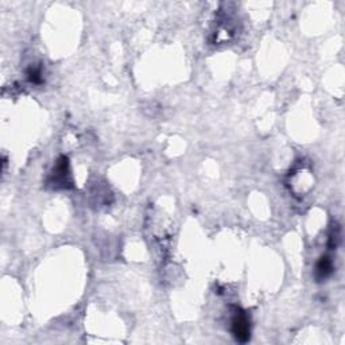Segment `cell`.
<instances>
[{"mask_svg":"<svg viewBox=\"0 0 345 345\" xmlns=\"http://www.w3.org/2000/svg\"><path fill=\"white\" fill-rule=\"evenodd\" d=\"M235 316L232 318V326L231 330L234 333L235 338L240 342H247L251 337V328H250V320L246 312H243L242 309H235Z\"/></svg>","mask_w":345,"mask_h":345,"instance_id":"obj_1","label":"cell"},{"mask_svg":"<svg viewBox=\"0 0 345 345\" xmlns=\"http://www.w3.org/2000/svg\"><path fill=\"white\" fill-rule=\"evenodd\" d=\"M332 270H333L332 260H330L328 256H322V258L320 259V262L317 263V267H316L317 279L320 280V282L321 280L326 279V278L332 274Z\"/></svg>","mask_w":345,"mask_h":345,"instance_id":"obj_2","label":"cell"},{"mask_svg":"<svg viewBox=\"0 0 345 345\" xmlns=\"http://www.w3.org/2000/svg\"><path fill=\"white\" fill-rule=\"evenodd\" d=\"M27 78H29V81L31 82V84H35V85L41 84V82L43 81L41 68H33V66H31V68L27 70Z\"/></svg>","mask_w":345,"mask_h":345,"instance_id":"obj_3","label":"cell"}]
</instances>
